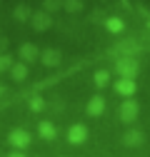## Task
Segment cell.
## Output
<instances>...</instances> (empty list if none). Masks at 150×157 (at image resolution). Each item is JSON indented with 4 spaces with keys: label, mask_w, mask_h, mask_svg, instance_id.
<instances>
[{
    "label": "cell",
    "mask_w": 150,
    "mask_h": 157,
    "mask_svg": "<svg viewBox=\"0 0 150 157\" xmlns=\"http://www.w3.org/2000/svg\"><path fill=\"white\" fill-rule=\"evenodd\" d=\"M135 90H138L135 80H125V77H120V80L115 82V92H118V95H123V97H133V95H135Z\"/></svg>",
    "instance_id": "3957f363"
},
{
    "label": "cell",
    "mask_w": 150,
    "mask_h": 157,
    "mask_svg": "<svg viewBox=\"0 0 150 157\" xmlns=\"http://www.w3.org/2000/svg\"><path fill=\"white\" fill-rule=\"evenodd\" d=\"M8 140H10V145H15V147H28L30 135H28V132H23V130H13Z\"/></svg>",
    "instance_id": "52a82bcc"
},
{
    "label": "cell",
    "mask_w": 150,
    "mask_h": 157,
    "mask_svg": "<svg viewBox=\"0 0 150 157\" xmlns=\"http://www.w3.org/2000/svg\"><path fill=\"white\" fill-rule=\"evenodd\" d=\"M108 77H110V75H108L105 70H98V72H95V85H98V87H105Z\"/></svg>",
    "instance_id": "9a60e30c"
},
{
    "label": "cell",
    "mask_w": 150,
    "mask_h": 157,
    "mask_svg": "<svg viewBox=\"0 0 150 157\" xmlns=\"http://www.w3.org/2000/svg\"><path fill=\"white\" fill-rule=\"evenodd\" d=\"M63 8H65L68 13H80V10H83V3H80V0H65Z\"/></svg>",
    "instance_id": "4fadbf2b"
},
{
    "label": "cell",
    "mask_w": 150,
    "mask_h": 157,
    "mask_svg": "<svg viewBox=\"0 0 150 157\" xmlns=\"http://www.w3.org/2000/svg\"><path fill=\"white\" fill-rule=\"evenodd\" d=\"M105 30L112 33V35H120L125 30V23L120 20V17H108V20H105Z\"/></svg>",
    "instance_id": "ba28073f"
},
{
    "label": "cell",
    "mask_w": 150,
    "mask_h": 157,
    "mask_svg": "<svg viewBox=\"0 0 150 157\" xmlns=\"http://www.w3.org/2000/svg\"><path fill=\"white\" fill-rule=\"evenodd\" d=\"M43 63L50 65V67L60 65V52H58V50H45V52H43Z\"/></svg>",
    "instance_id": "9c48e42d"
},
{
    "label": "cell",
    "mask_w": 150,
    "mask_h": 157,
    "mask_svg": "<svg viewBox=\"0 0 150 157\" xmlns=\"http://www.w3.org/2000/svg\"><path fill=\"white\" fill-rule=\"evenodd\" d=\"M30 107H33V110H35V112H40V110H43V107H45V102H43V100H40V97H33V102H30Z\"/></svg>",
    "instance_id": "e0dca14e"
},
{
    "label": "cell",
    "mask_w": 150,
    "mask_h": 157,
    "mask_svg": "<svg viewBox=\"0 0 150 157\" xmlns=\"http://www.w3.org/2000/svg\"><path fill=\"white\" fill-rule=\"evenodd\" d=\"M138 112H140V105L133 100V97H128V100L120 105V120L123 122H135L138 120Z\"/></svg>",
    "instance_id": "7a4b0ae2"
},
{
    "label": "cell",
    "mask_w": 150,
    "mask_h": 157,
    "mask_svg": "<svg viewBox=\"0 0 150 157\" xmlns=\"http://www.w3.org/2000/svg\"><path fill=\"white\" fill-rule=\"evenodd\" d=\"M45 5H48V10H58V8H60V3H58V0H48Z\"/></svg>",
    "instance_id": "ac0fdd59"
},
{
    "label": "cell",
    "mask_w": 150,
    "mask_h": 157,
    "mask_svg": "<svg viewBox=\"0 0 150 157\" xmlns=\"http://www.w3.org/2000/svg\"><path fill=\"white\" fill-rule=\"evenodd\" d=\"M123 142H125L128 147H140V145L145 142V135H143L140 130H128L125 137H123Z\"/></svg>",
    "instance_id": "277c9868"
},
{
    "label": "cell",
    "mask_w": 150,
    "mask_h": 157,
    "mask_svg": "<svg viewBox=\"0 0 150 157\" xmlns=\"http://www.w3.org/2000/svg\"><path fill=\"white\" fill-rule=\"evenodd\" d=\"M115 70H118L120 77H125V80H135V75H138V60H133V57H123V60H118Z\"/></svg>",
    "instance_id": "6da1fadb"
},
{
    "label": "cell",
    "mask_w": 150,
    "mask_h": 157,
    "mask_svg": "<svg viewBox=\"0 0 150 157\" xmlns=\"http://www.w3.org/2000/svg\"><path fill=\"white\" fill-rule=\"evenodd\" d=\"M10 65V57H0V70H5Z\"/></svg>",
    "instance_id": "d6986e66"
},
{
    "label": "cell",
    "mask_w": 150,
    "mask_h": 157,
    "mask_svg": "<svg viewBox=\"0 0 150 157\" xmlns=\"http://www.w3.org/2000/svg\"><path fill=\"white\" fill-rule=\"evenodd\" d=\"M8 157H25V155H23V152H10Z\"/></svg>",
    "instance_id": "ffe728a7"
},
{
    "label": "cell",
    "mask_w": 150,
    "mask_h": 157,
    "mask_svg": "<svg viewBox=\"0 0 150 157\" xmlns=\"http://www.w3.org/2000/svg\"><path fill=\"white\" fill-rule=\"evenodd\" d=\"M15 17H18V20H25V17H30V10L25 5H18L15 8Z\"/></svg>",
    "instance_id": "2e32d148"
},
{
    "label": "cell",
    "mask_w": 150,
    "mask_h": 157,
    "mask_svg": "<svg viewBox=\"0 0 150 157\" xmlns=\"http://www.w3.org/2000/svg\"><path fill=\"white\" fill-rule=\"evenodd\" d=\"M33 25H35V30H45L50 25V17L45 13H38V15H33Z\"/></svg>",
    "instance_id": "30bf717a"
},
{
    "label": "cell",
    "mask_w": 150,
    "mask_h": 157,
    "mask_svg": "<svg viewBox=\"0 0 150 157\" xmlns=\"http://www.w3.org/2000/svg\"><path fill=\"white\" fill-rule=\"evenodd\" d=\"M85 137H88L85 125H73V127H70V132H68V140H70L73 145H80V142H85Z\"/></svg>",
    "instance_id": "5b68a950"
},
{
    "label": "cell",
    "mask_w": 150,
    "mask_h": 157,
    "mask_svg": "<svg viewBox=\"0 0 150 157\" xmlns=\"http://www.w3.org/2000/svg\"><path fill=\"white\" fill-rule=\"evenodd\" d=\"M20 55H23V60H35V57H38V50H35L33 45H23V48H20Z\"/></svg>",
    "instance_id": "7c38bea8"
},
{
    "label": "cell",
    "mask_w": 150,
    "mask_h": 157,
    "mask_svg": "<svg viewBox=\"0 0 150 157\" xmlns=\"http://www.w3.org/2000/svg\"><path fill=\"white\" fill-rule=\"evenodd\" d=\"M13 77L15 80H25L28 77V67L25 65H13Z\"/></svg>",
    "instance_id": "5bb4252c"
},
{
    "label": "cell",
    "mask_w": 150,
    "mask_h": 157,
    "mask_svg": "<svg viewBox=\"0 0 150 157\" xmlns=\"http://www.w3.org/2000/svg\"><path fill=\"white\" fill-rule=\"evenodd\" d=\"M103 112H105V100H103L100 95H95V97L88 102V115H90V117H98V115H103Z\"/></svg>",
    "instance_id": "8992f818"
},
{
    "label": "cell",
    "mask_w": 150,
    "mask_h": 157,
    "mask_svg": "<svg viewBox=\"0 0 150 157\" xmlns=\"http://www.w3.org/2000/svg\"><path fill=\"white\" fill-rule=\"evenodd\" d=\"M40 135L45 137V140H53V137H55V127H53V122H40Z\"/></svg>",
    "instance_id": "8fae6325"
}]
</instances>
